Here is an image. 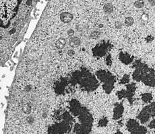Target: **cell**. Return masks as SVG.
<instances>
[{"mask_svg": "<svg viewBox=\"0 0 155 134\" xmlns=\"http://www.w3.org/2000/svg\"><path fill=\"white\" fill-rule=\"evenodd\" d=\"M148 18H149V16H148V14H146V13H144L141 15V19H142L143 21H147Z\"/></svg>", "mask_w": 155, "mask_h": 134, "instance_id": "cell-22", "label": "cell"}, {"mask_svg": "<svg viewBox=\"0 0 155 134\" xmlns=\"http://www.w3.org/2000/svg\"><path fill=\"white\" fill-rule=\"evenodd\" d=\"M127 129L131 134H146V127L140 125L139 122L135 119L129 120L127 124Z\"/></svg>", "mask_w": 155, "mask_h": 134, "instance_id": "cell-6", "label": "cell"}, {"mask_svg": "<svg viewBox=\"0 0 155 134\" xmlns=\"http://www.w3.org/2000/svg\"><path fill=\"white\" fill-rule=\"evenodd\" d=\"M100 34L101 32L99 30H94V31H93V32L90 33V38L92 39H96L100 36Z\"/></svg>", "mask_w": 155, "mask_h": 134, "instance_id": "cell-18", "label": "cell"}, {"mask_svg": "<svg viewBox=\"0 0 155 134\" xmlns=\"http://www.w3.org/2000/svg\"><path fill=\"white\" fill-rule=\"evenodd\" d=\"M111 46L109 42H103L100 44H98L93 49V56L95 57H103L107 54L109 47Z\"/></svg>", "mask_w": 155, "mask_h": 134, "instance_id": "cell-7", "label": "cell"}, {"mask_svg": "<svg viewBox=\"0 0 155 134\" xmlns=\"http://www.w3.org/2000/svg\"><path fill=\"white\" fill-rule=\"evenodd\" d=\"M106 61H107V64L108 65H111V56H108L107 57V59H106Z\"/></svg>", "mask_w": 155, "mask_h": 134, "instance_id": "cell-25", "label": "cell"}, {"mask_svg": "<svg viewBox=\"0 0 155 134\" xmlns=\"http://www.w3.org/2000/svg\"><path fill=\"white\" fill-rule=\"evenodd\" d=\"M32 0H26V5L27 6H30V5H32Z\"/></svg>", "mask_w": 155, "mask_h": 134, "instance_id": "cell-26", "label": "cell"}, {"mask_svg": "<svg viewBox=\"0 0 155 134\" xmlns=\"http://www.w3.org/2000/svg\"><path fill=\"white\" fill-rule=\"evenodd\" d=\"M59 18L60 21L64 24H69L73 21L74 16V14L70 11L64 10L59 13Z\"/></svg>", "mask_w": 155, "mask_h": 134, "instance_id": "cell-8", "label": "cell"}, {"mask_svg": "<svg viewBox=\"0 0 155 134\" xmlns=\"http://www.w3.org/2000/svg\"><path fill=\"white\" fill-rule=\"evenodd\" d=\"M119 58H120V61L125 65H128L134 62V57L127 52H121L119 55Z\"/></svg>", "mask_w": 155, "mask_h": 134, "instance_id": "cell-9", "label": "cell"}, {"mask_svg": "<svg viewBox=\"0 0 155 134\" xmlns=\"http://www.w3.org/2000/svg\"><path fill=\"white\" fill-rule=\"evenodd\" d=\"M123 26V22H121V21H120V20L116 21L115 22V27L117 29H118V30H120V29L122 28Z\"/></svg>", "mask_w": 155, "mask_h": 134, "instance_id": "cell-20", "label": "cell"}, {"mask_svg": "<svg viewBox=\"0 0 155 134\" xmlns=\"http://www.w3.org/2000/svg\"><path fill=\"white\" fill-rule=\"evenodd\" d=\"M98 27H99L100 28H103V25L101 24L99 25V26H98Z\"/></svg>", "mask_w": 155, "mask_h": 134, "instance_id": "cell-28", "label": "cell"}, {"mask_svg": "<svg viewBox=\"0 0 155 134\" xmlns=\"http://www.w3.org/2000/svg\"><path fill=\"white\" fill-rule=\"evenodd\" d=\"M68 54L70 57H73L74 55L75 54V51L72 49H70L68 50Z\"/></svg>", "mask_w": 155, "mask_h": 134, "instance_id": "cell-24", "label": "cell"}, {"mask_svg": "<svg viewBox=\"0 0 155 134\" xmlns=\"http://www.w3.org/2000/svg\"><path fill=\"white\" fill-rule=\"evenodd\" d=\"M123 110H124V108L121 103L115 104L114 109H113V119L115 120L119 119L122 116Z\"/></svg>", "mask_w": 155, "mask_h": 134, "instance_id": "cell-10", "label": "cell"}, {"mask_svg": "<svg viewBox=\"0 0 155 134\" xmlns=\"http://www.w3.org/2000/svg\"><path fill=\"white\" fill-rule=\"evenodd\" d=\"M132 67L134 71L132 78L134 81L141 82L148 86H155V71L140 60L133 62Z\"/></svg>", "mask_w": 155, "mask_h": 134, "instance_id": "cell-2", "label": "cell"}, {"mask_svg": "<svg viewBox=\"0 0 155 134\" xmlns=\"http://www.w3.org/2000/svg\"><path fill=\"white\" fill-rule=\"evenodd\" d=\"M31 110H32V107H31V105L29 103L25 104L23 106V107H22V111L26 115H29L30 112H31Z\"/></svg>", "mask_w": 155, "mask_h": 134, "instance_id": "cell-17", "label": "cell"}, {"mask_svg": "<svg viewBox=\"0 0 155 134\" xmlns=\"http://www.w3.org/2000/svg\"><path fill=\"white\" fill-rule=\"evenodd\" d=\"M130 82V75L128 74H125L123 76V78L120 80V84H129Z\"/></svg>", "mask_w": 155, "mask_h": 134, "instance_id": "cell-19", "label": "cell"}, {"mask_svg": "<svg viewBox=\"0 0 155 134\" xmlns=\"http://www.w3.org/2000/svg\"><path fill=\"white\" fill-rule=\"evenodd\" d=\"M135 88H136V86H135V83H130L126 86V90H121L117 93L118 99L121 100L122 99L126 98L132 104V101H133V96L134 95V93H135Z\"/></svg>", "mask_w": 155, "mask_h": 134, "instance_id": "cell-5", "label": "cell"}, {"mask_svg": "<svg viewBox=\"0 0 155 134\" xmlns=\"http://www.w3.org/2000/svg\"><path fill=\"white\" fill-rule=\"evenodd\" d=\"M81 42H82L81 39L77 36H73V37L70 38V40H69V46L71 48H74V47L80 46Z\"/></svg>", "mask_w": 155, "mask_h": 134, "instance_id": "cell-12", "label": "cell"}, {"mask_svg": "<svg viewBox=\"0 0 155 134\" xmlns=\"http://www.w3.org/2000/svg\"><path fill=\"white\" fill-rule=\"evenodd\" d=\"M70 83L74 85L78 84L80 88L88 92L94 91L99 85L96 76L86 69L74 72L70 78Z\"/></svg>", "mask_w": 155, "mask_h": 134, "instance_id": "cell-1", "label": "cell"}, {"mask_svg": "<svg viewBox=\"0 0 155 134\" xmlns=\"http://www.w3.org/2000/svg\"><path fill=\"white\" fill-rule=\"evenodd\" d=\"M96 77L103 83V88L107 94H110L114 88L115 77L111 72L106 70H100L96 72Z\"/></svg>", "mask_w": 155, "mask_h": 134, "instance_id": "cell-3", "label": "cell"}, {"mask_svg": "<svg viewBox=\"0 0 155 134\" xmlns=\"http://www.w3.org/2000/svg\"><path fill=\"white\" fill-rule=\"evenodd\" d=\"M66 44H67L66 39L64 38H60L55 42V46L58 50H62L65 48Z\"/></svg>", "mask_w": 155, "mask_h": 134, "instance_id": "cell-13", "label": "cell"}, {"mask_svg": "<svg viewBox=\"0 0 155 134\" xmlns=\"http://www.w3.org/2000/svg\"><path fill=\"white\" fill-rule=\"evenodd\" d=\"M67 34H68V36H69V37L71 38V37H73V36H74V34H75V32H74V30L73 29H70V30H68Z\"/></svg>", "mask_w": 155, "mask_h": 134, "instance_id": "cell-23", "label": "cell"}, {"mask_svg": "<svg viewBox=\"0 0 155 134\" xmlns=\"http://www.w3.org/2000/svg\"><path fill=\"white\" fill-rule=\"evenodd\" d=\"M107 123H108V120L106 118H103L100 120V121H99V125H101V127L102 126L104 127V126H105V125H107Z\"/></svg>", "mask_w": 155, "mask_h": 134, "instance_id": "cell-21", "label": "cell"}, {"mask_svg": "<svg viewBox=\"0 0 155 134\" xmlns=\"http://www.w3.org/2000/svg\"><path fill=\"white\" fill-rule=\"evenodd\" d=\"M134 24V19L132 16H127L124 19V25L125 26L130 27Z\"/></svg>", "mask_w": 155, "mask_h": 134, "instance_id": "cell-16", "label": "cell"}, {"mask_svg": "<svg viewBox=\"0 0 155 134\" xmlns=\"http://www.w3.org/2000/svg\"><path fill=\"white\" fill-rule=\"evenodd\" d=\"M155 117V100L145 106L138 116V119L142 124L148 122L150 118Z\"/></svg>", "mask_w": 155, "mask_h": 134, "instance_id": "cell-4", "label": "cell"}, {"mask_svg": "<svg viewBox=\"0 0 155 134\" xmlns=\"http://www.w3.org/2000/svg\"><path fill=\"white\" fill-rule=\"evenodd\" d=\"M133 6L134 8L137 9H142L145 6V1L144 0H134Z\"/></svg>", "mask_w": 155, "mask_h": 134, "instance_id": "cell-15", "label": "cell"}, {"mask_svg": "<svg viewBox=\"0 0 155 134\" xmlns=\"http://www.w3.org/2000/svg\"><path fill=\"white\" fill-rule=\"evenodd\" d=\"M104 2L103 5V11L106 14H111L114 12V5L110 2L107 1H101Z\"/></svg>", "mask_w": 155, "mask_h": 134, "instance_id": "cell-11", "label": "cell"}, {"mask_svg": "<svg viewBox=\"0 0 155 134\" xmlns=\"http://www.w3.org/2000/svg\"><path fill=\"white\" fill-rule=\"evenodd\" d=\"M141 99L142 100V101L145 103H150L152 101L153 97L151 93H144L141 95Z\"/></svg>", "mask_w": 155, "mask_h": 134, "instance_id": "cell-14", "label": "cell"}, {"mask_svg": "<svg viewBox=\"0 0 155 134\" xmlns=\"http://www.w3.org/2000/svg\"><path fill=\"white\" fill-rule=\"evenodd\" d=\"M26 91H27V92H29V91H30V90H31V88H32V87H31V86H30V85H28V86H26Z\"/></svg>", "mask_w": 155, "mask_h": 134, "instance_id": "cell-27", "label": "cell"}]
</instances>
